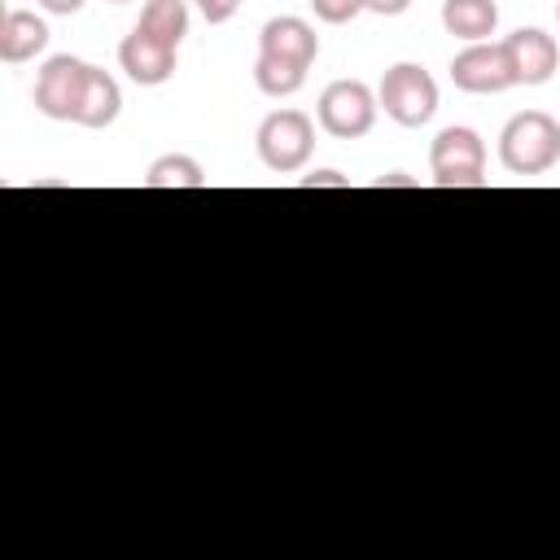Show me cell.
Masks as SVG:
<instances>
[{
	"instance_id": "cell-6",
	"label": "cell",
	"mask_w": 560,
	"mask_h": 560,
	"mask_svg": "<svg viewBox=\"0 0 560 560\" xmlns=\"http://www.w3.org/2000/svg\"><path fill=\"white\" fill-rule=\"evenodd\" d=\"M88 61L70 57V52H57L39 66L35 74V109L44 118H57V122H74L79 114V101H83V83H88Z\"/></svg>"
},
{
	"instance_id": "cell-22",
	"label": "cell",
	"mask_w": 560,
	"mask_h": 560,
	"mask_svg": "<svg viewBox=\"0 0 560 560\" xmlns=\"http://www.w3.org/2000/svg\"><path fill=\"white\" fill-rule=\"evenodd\" d=\"M389 184H416V179H407L402 171H394V175H385V179H376V188H389Z\"/></svg>"
},
{
	"instance_id": "cell-1",
	"label": "cell",
	"mask_w": 560,
	"mask_h": 560,
	"mask_svg": "<svg viewBox=\"0 0 560 560\" xmlns=\"http://www.w3.org/2000/svg\"><path fill=\"white\" fill-rule=\"evenodd\" d=\"M499 162L512 175H542L560 162V122L542 109H521L499 131Z\"/></svg>"
},
{
	"instance_id": "cell-19",
	"label": "cell",
	"mask_w": 560,
	"mask_h": 560,
	"mask_svg": "<svg viewBox=\"0 0 560 560\" xmlns=\"http://www.w3.org/2000/svg\"><path fill=\"white\" fill-rule=\"evenodd\" d=\"M302 188H350V179L337 171H315V175H302Z\"/></svg>"
},
{
	"instance_id": "cell-2",
	"label": "cell",
	"mask_w": 560,
	"mask_h": 560,
	"mask_svg": "<svg viewBox=\"0 0 560 560\" xmlns=\"http://www.w3.org/2000/svg\"><path fill=\"white\" fill-rule=\"evenodd\" d=\"M376 101H381V109H385L398 127H420V122H429L433 109H438V83H433V74H429L424 66L398 61V66L385 70V79H381V88H376Z\"/></svg>"
},
{
	"instance_id": "cell-11",
	"label": "cell",
	"mask_w": 560,
	"mask_h": 560,
	"mask_svg": "<svg viewBox=\"0 0 560 560\" xmlns=\"http://www.w3.org/2000/svg\"><path fill=\"white\" fill-rule=\"evenodd\" d=\"M48 48V26H44V18H35L31 9H9L4 18H0V57L9 61V66H22V61H31L35 52H44Z\"/></svg>"
},
{
	"instance_id": "cell-15",
	"label": "cell",
	"mask_w": 560,
	"mask_h": 560,
	"mask_svg": "<svg viewBox=\"0 0 560 560\" xmlns=\"http://www.w3.org/2000/svg\"><path fill=\"white\" fill-rule=\"evenodd\" d=\"M201 184H206V171L188 153H162L144 171V188H201Z\"/></svg>"
},
{
	"instance_id": "cell-20",
	"label": "cell",
	"mask_w": 560,
	"mask_h": 560,
	"mask_svg": "<svg viewBox=\"0 0 560 560\" xmlns=\"http://www.w3.org/2000/svg\"><path fill=\"white\" fill-rule=\"evenodd\" d=\"M407 4L411 0H363V9L368 13H381V18H398V13H407Z\"/></svg>"
},
{
	"instance_id": "cell-14",
	"label": "cell",
	"mask_w": 560,
	"mask_h": 560,
	"mask_svg": "<svg viewBox=\"0 0 560 560\" xmlns=\"http://www.w3.org/2000/svg\"><path fill=\"white\" fill-rule=\"evenodd\" d=\"M188 0H149L144 9H140V31L144 35H153V39H162V44H171V48H179V39L188 35Z\"/></svg>"
},
{
	"instance_id": "cell-23",
	"label": "cell",
	"mask_w": 560,
	"mask_h": 560,
	"mask_svg": "<svg viewBox=\"0 0 560 560\" xmlns=\"http://www.w3.org/2000/svg\"><path fill=\"white\" fill-rule=\"evenodd\" d=\"M114 4H131V0H114Z\"/></svg>"
},
{
	"instance_id": "cell-5",
	"label": "cell",
	"mask_w": 560,
	"mask_h": 560,
	"mask_svg": "<svg viewBox=\"0 0 560 560\" xmlns=\"http://www.w3.org/2000/svg\"><path fill=\"white\" fill-rule=\"evenodd\" d=\"M311 149H315V122L302 109H276L258 122V158L271 171H280V175L302 171Z\"/></svg>"
},
{
	"instance_id": "cell-24",
	"label": "cell",
	"mask_w": 560,
	"mask_h": 560,
	"mask_svg": "<svg viewBox=\"0 0 560 560\" xmlns=\"http://www.w3.org/2000/svg\"><path fill=\"white\" fill-rule=\"evenodd\" d=\"M556 18H560V4H556Z\"/></svg>"
},
{
	"instance_id": "cell-3",
	"label": "cell",
	"mask_w": 560,
	"mask_h": 560,
	"mask_svg": "<svg viewBox=\"0 0 560 560\" xmlns=\"http://www.w3.org/2000/svg\"><path fill=\"white\" fill-rule=\"evenodd\" d=\"M429 171L442 188H481L486 184V144L472 127H442L429 144Z\"/></svg>"
},
{
	"instance_id": "cell-4",
	"label": "cell",
	"mask_w": 560,
	"mask_h": 560,
	"mask_svg": "<svg viewBox=\"0 0 560 560\" xmlns=\"http://www.w3.org/2000/svg\"><path fill=\"white\" fill-rule=\"evenodd\" d=\"M376 109H381V101H376L372 88L359 83V79H337V83H328V88L319 92V105H315L319 127H324L328 136H337V140H359V136H368L372 122H376Z\"/></svg>"
},
{
	"instance_id": "cell-12",
	"label": "cell",
	"mask_w": 560,
	"mask_h": 560,
	"mask_svg": "<svg viewBox=\"0 0 560 560\" xmlns=\"http://www.w3.org/2000/svg\"><path fill=\"white\" fill-rule=\"evenodd\" d=\"M118 109H122V92H118V79H114L109 70L92 66V70H88V83H83V101H79V114H74V122H79V127H92V131H101V127H109V122L118 118Z\"/></svg>"
},
{
	"instance_id": "cell-13",
	"label": "cell",
	"mask_w": 560,
	"mask_h": 560,
	"mask_svg": "<svg viewBox=\"0 0 560 560\" xmlns=\"http://www.w3.org/2000/svg\"><path fill=\"white\" fill-rule=\"evenodd\" d=\"M442 26L455 39L481 44L499 26V4L494 0H442Z\"/></svg>"
},
{
	"instance_id": "cell-9",
	"label": "cell",
	"mask_w": 560,
	"mask_h": 560,
	"mask_svg": "<svg viewBox=\"0 0 560 560\" xmlns=\"http://www.w3.org/2000/svg\"><path fill=\"white\" fill-rule=\"evenodd\" d=\"M118 66L127 70L131 83L158 88V83H166L175 74V48L153 39V35H144L140 26H131V35L118 44Z\"/></svg>"
},
{
	"instance_id": "cell-10",
	"label": "cell",
	"mask_w": 560,
	"mask_h": 560,
	"mask_svg": "<svg viewBox=\"0 0 560 560\" xmlns=\"http://www.w3.org/2000/svg\"><path fill=\"white\" fill-rule=\"evenodd\" d=\"M258 52L262 57H280V61H293V66H306L319 57V35L311 22L302 18H271L262 31H258Z\"/></svg>"
},
{
	"instance_id": "cell-17",
	"label": "cell",
	"mask_w": 560,
	"mask_h": 560,
	"mask_svg": "<svg viewBox=\"0 0 560 560\" xmlns=\"http://www.w3.org/2000/svg\"><path fill=\"white\" fill-rule=\"evenodd\" d=\"M311 9H315V18H319V22L341 26V22H350V18H359V13H363V0H311Z\"/></svg>"
},
{
	"instance_id": "cell-21",
	"label": "cell",
	"mask_w": 560,
	"mask_h": 560,
	"mask_svg": "<svg viewBox=\"0 0 560 560\" xmlns=\"http://www.w3.org/2000/svg\"><path fill=\"white\" fill-rule=\"evenodd\" d=\"M48 13H79L83 9V0H39Z\"/></svg>"
},
{
	"instance_id": "cell-7",
	"label": "cell",
	"mask_w": 560,
	"mask_h": 560,
	"mask_svg": "<svg viewBox=\"0 0 560 560\" xmlns=\"http://www.w3.org/2000/svg\"><path fill=\"white\" fill-rule=\"evenodd\" d=\"M451 83H455L459 92H472V96H490V92L512 88L516 74H512V61H508L503 39H499V44H490V39L468 44V48L451 61Z\"/></svg>"
},
{
	"instance_id": "cell-16",
	"label": "cell",
	"mask_w": 560,
	"mask_h": 560,
	"mask_svg": "<svg viewBox=\"0 0 560 560\" xmlns=\"http://www.w3.org/2000/svg\"><path fill=\"white\" fill-rule=\"evenodd\" d=\"M254 83L262 96H293L302 83H306V66H293V61H280V57H262L254 61Z\"/></svg>"
},
{
	"instance_id": "cell-8",
	"label": "cell",
	"mask_w": 560,
	"mask_h": 560,
	"mask_svg": "<svg viewBox=\"0 0 560 560\" xmlns=\"http://www.w3.org/2000/svg\"><path fill=\"white\" fill-rule=\"evenodd\" d=\"M503 48H508V61H512L516 83H525V88L547 83V79L556 74V66H560V48H556V39H551L547 31H538V26H521V31H512V35L503 39Z\"/></svg>"
},
{
	"instance_id": "cell-18",
	"label": "cell",
	"mask_w": 560,
	"mask_h": 560,
	"mask_svg": "<svg viewBox=\"0 0 560 560\" xmlns=\"http://www.w3.org/2000/svg\"><path fill=\"white\" fill-rule=\"evenodd\" d=\"M210 26H223L228 18H236V9H241V0H188Z\"/></svg>"
}]
</instances>
